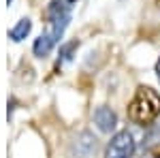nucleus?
<instances>
[{"label": "nucleus", "mask_w": 160, "mask_h": 158, "mask_svg": "<svg viewBox=\"0 0 160 158\" xmlns=\"http://www.w3.org/2000/svg\"><path fill=\"white\" fill-rule=\"evenodd\" d=\"M160 115V96L156 90L141 85L128 103V118L135 124H152Z\"/></svg>", "instance_id": "f257e3e1"}, {"label": "nucleus", "mask_w": 160, "mask_h": 158, "mask_svg": "<svg viewBox=\"0 0 160 158\" xmlns=\"http://www.w3.org/2000/svg\"><path fill=\"white\" fill-rule=\"evenodd\" d=\"M135 154V139L128 130H120L111 137L105 158H132Z\"/></svg>", "instance_id": "f03ea898"}, {"label": "nucleus", "mask_w": 160, "mask_h": 158, "mask_svg": "<svg viewBox=\"0 0 160 158\" xmlns=\"http://www.w3.org/2000/svg\"><path fill=\"white\" fill-rule=\"evenodd\" d=\"M94 124L98 126L100 133H111L115 128V124H118V115L109 107H98L94 111Z\"/></svg>", "instance_id": "7ed1b4c3"}, {"label": "nucleus", "mask_w": 160, "mask_h": 158, "mask_svg": "<svg viewBox=\"0 0 160 158\" xmlns=\"http://www.w3.org/2000/svg\"><path fill=\"white\" fill-rule=\"evenodd\" d=\"M53 45H56V38L51 37L49 32H47V34H41V37L37 38V43H34V56L45 58V56L51 51V47H53Z\"/></svg>", "instance_id": "20e7f679"}, {"label": "nucleus", "mask_w": 160, "mask_h": 158, "mask_svg": "<svg viewBox=\"0 0 160 158\" xmlns=\"http://www.w3.org/2000/svg\"><path fill=\"white\" fill-rule=\"evenodd\" d=\"M30 28H32V22H30V19H19V24L15 26V28H11L9 37H11L13 41H22V38L28 37Z\"/></svg>", "instance_id": "39448f33"}, {"label": "nucleus", "mask_w": 160, "mask_h": 158, "mask_svg": "<svg viewBox=\"0 0 160 158\" xmlns=\"http://www.w3.org/2000/svg\"><path fill=\"white\" fill-rule=\"evenodd\" d=\"M156 77H158V81H160V58H158V62H156Z\"/></svg>", "instance_id": "423d86ee"}, {"label": "nucleus", "mask_w": 160, "mask_h": 158, "mask_svg": "<svg viewBox=\"0 0 160 158\" xmlns=\"http://www.w3.org/2000/svg\"><path fill=\"white\" fill-rule=\"evenodd\" d=\"M66 2H75V0H66Z\"/></svg>", "instance_id": "0eeeda50"}]
</instances>
